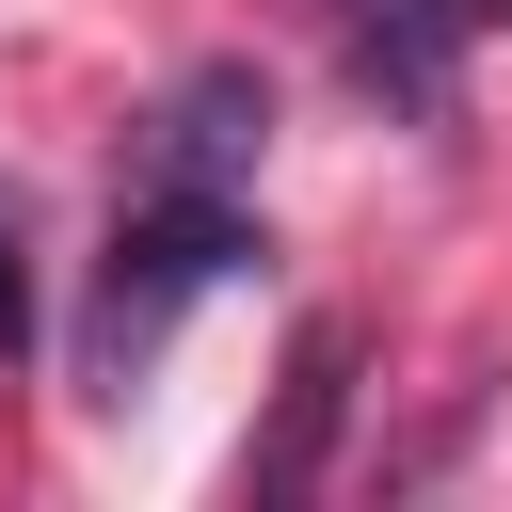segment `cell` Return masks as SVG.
I'll use <instances>...</instances> for the list:
<instances>
[{
    "mask_svg": "<svg viewBox=\"0 0 512 512\" xmlns=\"http://www.w3.org/2000/svg\"><path fill=\"white\" fill-rule=\"evenodd\" d=\"M512 0H336V48H352V80L384 96V112H448L464 96V48L496 32Z\"/></svg>",
    "mask_w": 512,
    "mask_h": 512,
    "instance_id": "2",
    "label": "cell"
},
{
    "mask_svg": "<svg viewBox=\"0 0 512 512\" xmlns=\"http://www.w3.org/2000/svg\"><path fill=\"white\" fill-rule=\"evenodd\" d=\"M32 336V272H16V224H0V352Z\"/></svg>",
    "mask_w": 512,
    "mask_h": 512,
    "instance_id": "5",
    "label": "cell"
},
{
    "mask_svg": "<svg viewBox=\"0 0 512 512\" xmlns=\"http://www.w3.org/2000/svg\"><path fill=\"white\" fill-rule=\"evenodd\" d=\"M240 256H256L240 192H176V176H144V192H128V224H112V256H96V304H80V384H112V400H128V368L176 336V304H192V288H224Z\"/></svg>",
    "mask_w": 512,
    "mask_h": 512,
    "instance_id": "1",
    "label": "cell"
},
{
    "mask_svg": "<svg viewBox=\"0 0 512 512\" xmlns=\"http://www.w3.org/2000/svg\"><path fill=\"white\" fill-rule=\"evenodd\" d=\"M256 144H272L256 64H192V80L160 96V128H144V176H176V192H240V176H256Z\"/></svg>",
    "mask_w": 512,
    "mask_h": 512,
    "instance_id": "3",
    "label": "cell"
},
{
    "mask_svg": "<svg viewBox=\"0 0 512 512\" xmlns=\"http://www.w3.org/2000/svg\"><path fill=\"white\" fill-rule=\"evenodd\" d=\"M336 416H352V336L336 320H304L288 336V400H272V432H256V512H288V496H320V464H336Z\"/></svg>",
    "mask_w": 512,
    "mask_h": 512,
    "instance_id": "4",
    "label": "cell"
}]
</instances>
